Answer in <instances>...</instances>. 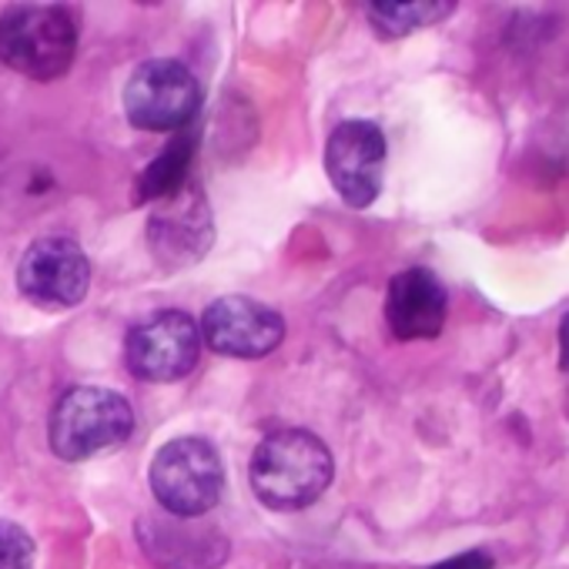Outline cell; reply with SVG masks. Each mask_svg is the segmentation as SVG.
Here are the masks:
<instances>
[{"mask_svg": "<svg viewBox=\"0 0 569 569\" xmlns=\"http://www.w3.org/2000/svg\"><path fill=\"white\" fill-rule=\"evenodd\" d=\"M449 316L446 284L429 268H406L389 281L386 326L399 342L436 339Z\"/></svg>", "mask_w": 569, "mask_h": 569, "instance_id": "obj_11", "label": "cell"}, {"mask_svg": "<svg viewBox=\"0 0 569 569\" xmlns=\"http://www.w3.org/2000/svg\"><path fill=\"white\" fill-rule=\"evenodd\" d=\"M332 452L309 429H278L264 436L248 466L254 496L274 512H299L319 502L332 486Z\"/></svg>", "mask_w": 569, "mask_h": 569, "instance_id": "obj_1", "label": "cell"}, {"mask_svg": "<svg viewBox=\"0 0 569 569\" xmlns=\"http://www.w3.org/2000/svg\"><path fill=\"white\" fill-rule=\"evenodd\" d=\"M211 238L214 221L198 184L188 181L178 194L154 201V211L148 218V248L161 268H188L201 261V254L211 248Z\"/></svg>", "mask_w": 569, "mask_h": 569, "instance_id": "obj_9", "label": "cell"}, {"mask_svg": "<svg viewBox=\"0 0 569 569\" xmlns=\"http://www.w3.org/2000/svg\"><path fill=\"white\" fill-rule=\"evenodd\" d=\"M138 536L161 569H214L228 556L224 536L194 519H144Z\"/></svg>", "mask_w": 569, "mask_h": 569, "instance_id": "obj_12", "label": "cell"}, {"mask_svg": "<svg viewBox=\"0 0 569 569\" xmlns=\"http://www.w3.org/2000/svg\"><path fill=\"white\" fill-rule=\"evenodd\" d=\"M201 332L181 309H161L128 329L124 362L141 382H178L198 366Z\"/></svg>", "mask_w": 569, "mask_h": 569, "instance_id": "obj_6", "label": "cell"}, {"mask_svg": "<svg viewBox=\"0 0 569 569\" xmlns=\"http://www.w3.org/2000/svg\"><path fill=\"white\" fill-rule=\"evenodd\" d=\"M198 108L201 84L181 61L154 58L128 78L124 114L141 131H178L194 121Z\"/></svg>", "mask_w": 569, "mask_h": 569, "instance_id": "obj_5", "label": "cell"}, {"mask_svg": "<svg viewBox=\"0 0 569 569\" xmlns=\"http://www.w3.org/2000/svg\"><path fill=\"white\" fill-rule=\"evenodd\" d=\"M91 284V261L84 248L71 238H38L21 264H18V289L21 296L44 309V312H64L84 302Z\"/></svg>", "mask_w": 569, "mask_h": 569, "instance_id": "obj_7", "label": "cell"}, {"mask_svg": "<svg viewBox=\"0 0 569 569\" xmlns=\"http://www.w3.org/2000/svg\"><path fill=\"white\" fill-rule=\"evenodd\" d=\"M452 11H456L452 0H422V4H392V0H379V4H369V21L379 38L396 41L419 28L439 24Z\"/></svg>", "mask_w": 569, "mask_h": 569, "instance_id": "obj_14", "label": "cell"}, {"mask_svg": "<svg viewBox=\"0 0 569 569\" xmlns=\"http://www.w3.org/2000/svg\"><path fill=\"white\" fill-rule=\"evenodd\" d=\"M191 158H194V138L191 134H178L141 174L134 184V201H164L171 194H178L188 184V171H191Z\"/></svg>", "mask_w": 569, "mask_h": 569, "instance_id": "obj_13", "label": "cell"}, {"mask_svg": "<svg viewBox=\"0 0 569 569\" xmlns=\"http://www.w3.org/2000/svg\"><path fill=\"white\" fill-rule=\"evenodd\" d=\"M386 134L376 121L352 118L336 124L326 144V174L339 198L352 208H369L382 191Z\"/></svg>", "mask_w": 569, "mask_h": 569, "instance_id": "obj_8", "label": "cell"}, {"mask_svg": "<svg viewBox=\"0 0 569 569\" xmlns=\"http://www.w3.org/2000/svg\"><path fill=\"white\" fill-rule=\"evenodd\" d=\"M34 539L24 526L0 519V569H34Z\"/></svg>", "mask_w": 569, "mask_h": 569, "instance_id": "obj_15", "label": "cell"}, {"mask_svg": "<svg viewBox=\"0 0 569 569\" xmlns=\"http://www.w3.org/2000/svg\"><path fill=\"white\" fill-rule=\"evenodd\" d=\"M78 54V24L54 4H18L0 14V61L21 78L58 81Z\"/></svg>", "mask_w": 569, "mask_h": 569, "instance_id": "obj_3", "label": "cell"}, {"mask_svg": "<svg viewBox=\"0 0 569 569\" xmlns=\"http://www.w3.org/2000/svg\"><path fill=\"white\" fill-rule=\"evenodd\" d=\"M559 366L562 372H569V312L559 322Z\"/></svg>", "mask_w": 569, "mask_h": 569, "instance_id": "obj_17", "label": "cell"}, {"mask_svg": "<svg viewBox=\"0 0 569 569\" xmlns=\"http://www.w3.org/2000/svg\"><path fill=\"white\" fill-rule=\"evenodd\" d=\"M134 432V412L124 396L101 386H74L51 409V452L64 462H88L118 452Z\"/></svg>", "mask_w": 569, "mask_h": 569, "instance_id": "obj_2", "label": "cell"}, {"mask_svg": "<svg viewBox=\"0 0 569 569\" xmlns=\"http://www.w3.org/2000/svg\"><path fill=\"white\" fill-rule=\"evenodd\" d=\"M151 492L164 512L178 519L211 512L224 492V466L218 449L201 436L164 442L151 459Z\"/></svg>", "mask_w": 569, "mask_h": 569, "instance_id": "obj_4", "label": "cell"}, {"mask_svg": "<svg viewBox=\"0 0 569 569\" xmlns=\"http://www.w3.org/2000/svg\"><path fill=\"white\" fill-rule=\"evenodd\" d=\"M492 566H496V562H492L489 552L469 549V552H459V556H452V559H446V562H436V566H429V569H492Z\"/></svg>", "mask_w": 569, "mask_h": 569, "instance_id": "obj_16", "label": "cell"}, {"mask_svg": "<svg viewBox=\"0 0 569 569\" xmlns=\"http://www.w3.org/2000/svg\"><path fill=\"white\" fill-rule=\"evenodd\" d=\"M201 339L211 352L228 359H261L284 339L281 316L248 296H224L208 306L201 319Z\"/></svg>", "mask_w": 569, "mask_h": 569, "instance_id": "obj_10", "label": "cell"}]
</instances>
